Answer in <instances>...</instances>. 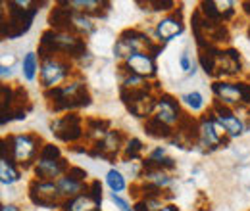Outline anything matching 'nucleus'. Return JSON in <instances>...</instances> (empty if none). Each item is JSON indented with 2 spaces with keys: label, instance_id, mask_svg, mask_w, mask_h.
Returning <instances> with one entry per match:
<instances>
[{
  "label": "nucleus",
  "instance_id": "473e14b6",
  "mask_svg": "<svg viewBox=\"0 0 250 211\" xmlns=\"http://www.w3.org/2000/svg\"><path fill=\"white\" fill-rule=\"evenodd\" d=\"M65 175H69V177H73V179H77V181H81V182H85V181H87V177H89L85 169L75 167V165H73V167H69V171H67Z\"/></svg>",
  "mask_w": 250,
  "mask_h": 211
},
{
  "label": "nucleus",
  "instance_id": "cd10ccee",
  "mask_svg": "<svg viewBox=\"0 0 250 211\" xmlns=\"http://www.w3.org/2000/svg\"><path fill=\"white\" fill-rule=\"evenodd\" d=\"M143 150H145V146H143V140H141V138H129V140L125 142L124 157L127 161H129V159H141Z\"/></svg>",
  "mask_w": 250,
  "mask_h": 211
},
{
  "label": "nucleus",
  "instance_id": "20e7f679",
  "mask_svg": "<svg viewBox=\"0 0 250 211\" xmlns=\"http://www.w3.org/2000/svg\"><path fill=\"white\" fill-rule=\"evenodd\" d=\"M39 14V4L33 0L8 2V19L2 21V37L12 40L31 29L33 19Z\"/></svg>",
  "mask_w": 250,
  "mask_h": 211
},
{
  "label": "nucleus",
  "instance_id": "f8f14e48",
  "mask_svg": "<svg viewBox=\"0 0 250 211\" xmlns=\"http://www.w3.org/2000/svg\"><path fill=\"white\" fill-rule=\"evenodd\" d=\"M183 115H185V114L181 112L179 102H177L173 96H169V94H160V96H158L156 110H154V115H152V117H156V119L162 121L164 125L175 129V127L179 125V121H181Z\"/></svg>",
  "mask_w": 250,
  "mask_h": 211
},
{
  "label": "nucleus",
  "instance_id": "393cba45",
  "mask_svg": "<svg viewBox=\"0 0 250 211\" xmlns=\"http://www.w3.org/2000/svg\"><path fill=\"white\" fill-rule=\"evenodd\" d=\"M21 179V173L18 169V165L10 159H0V182L6 184H14Z\"/></svg>",
  "mask_w": 250,
  "mask_h": 211
},
{
  "label": "nucleus",
  "instance_id": "ddd939ff",
  "mask_svg": "<svg viewBox=\"0 0 250 211\" xmlns=\"http://www.w3.org/2000/svg\"><path fill=\"white\" fill-rule=\"evenodd\" d=\"M122 69L127 71V73L139 75L143 79H152V77H156L158 73L156 58H152L148 52H137V54H131L124 61Z\"/></svg>",
  "mask_w": 250,
  "mask_h": 211
},
{
  "label": "nucleus",
  "instance_id": "f3484780",
  "mask_svg": "<svg viewBox=\"0 0 250 211\" xmlns=\"http://www.w3.org/2000/svg\"><path fill=\"white\" fill-rule=\"evenodd\" d=\"M212 92L216 94V100H219L225 106H241L243 94H241V83H227V81H216L212 85Z\"/></svg>",
  "mask_w": 250,
  "mask_h": 211
},
{
  "label": "nucleus",
  "instance_id": "ea45409f",
  "mask_svg": "<svg viewBox=\"0 0 250 211\" xmlns=\"http://www.w3.org/2000/svg\"><path fill=\"white\" fill-rule=\"evenodd\" d=\"M160 211H179V210H177L173 204H166V206H164V208H162Z\"/></svg>",
  "mask_w": 250,
  "mask_h": 211
},
{
  "label": "nucleus",
  "instance_id": "7ed1b4c3",
  "mask_svg": "<svg viewBox=\"0 0 250 211\" xmlns=\"http://www.w3.org/2000/svg\"><path fill=\"white\" fill-rule=\"evenodd\" d=\"M44 98L52 112H67V114H71V110L91 106L93 100L83 81H69L58 89L44 91Z\"/></svg>",
  "mask_w": 250,
  "mask_h": 211
},
{
  "label": "nucleus",
  "instance_id": "423d86ee",
  "mask_svg": "<svg viewBox=\"0 0 250 211\" xmlns=\"http://www.w3.org/2000/svg\"><path fill=\"white\" fill-rule=\"evenodd\" d=\"M152 46H154V42L148 38L146 33L139 29H125L114 44V56L125 61L131 54L145 52V50L150 52Z\"/></svg>",
  "mask_w": 250,
  "mask_h": 211
},
{
  "label": "nucleus",
  "instance_id": "2f4dec72",
  "mask_svg": "<svg viewBox=\"0 0 250 211\" xmlns=\"http://www.w3.org/2000/svg\"><path fill=\"white\" fill-rule=\"evenodd\" d=\"M87 192L91 194V198L96 202V206L100 208V206H102V184H100V181L91 182V184H89V188H87Z\"/></svg>",
  "mask_w": 250,
  "mask_h": 211
},
{
  "label": "nucleus",
  "instance_id": "f03ea898",
  "mask_svg": "<svg viewBox=\"0 0 250 211\" xmlns=\"http://www.w3.org/2000/svg\"><path fill=\"white\" fill-rule=\"evenodd\" d=\"M42 138L39 134H10L2 140V159L14 161L18 167H31L37 163L39 153L42 150Z\"/></svg>",
  "mask_w": 250,
  "mask_h": 211
},
{
  "label": "nucleus",
  "instance_id": "a211bd4d",
  "mask_svg": "<svg viewBox=\"0 0 250 211\" xmlns=\"http://www.w3.org/2000/svg\"><path fill=\"white\" fill-rule=\"evenodd\" d=\"M183 29H185V25H183L181 16L171 14V16L162 18V19L156 23V37H158V40L164 44V42L173 40L177 35H181Z\"/></svg>",
  "mask_w": 250,
  "mask_h": 211
},
{
  "label": "nucleus",
  "instance_id": "4be33fe9",
  "mask_svg": "<svg viewBox=\"0 0 250 211\" xmlns=\"http://www.w3.org/2000/svg\"><path fill=\"white\" fill-rule=\"evenodd\" d=\"M62 211H100V208L96 206L91 194L85 192L77 198H71V200H65L62 204Z\"/></svg>",
  "mask_w": 250,
  "mask_h": 211
},
{
  "label": "nucleus",
  "instance_id": "6e6552de",
  "mask_svg": "<svg viewBox=\"0 0 250 211\" xmlns=\"http://www.w3.org/2000/svg\"><path fill=\"white\" fill-rule=\"evenodd\" d=\"M50 131L58 140H62L65 144H73V142L83 138L85 121L81 119L77 114H65V115L50 123Z\"/></svg>",
  "mask_w": 250,
  "mask_h": 211
},
{
  "label": "nucleus",
  "instance_id": "2eb2a0df",
  "mask_svg": "<svg viewBox=\"0 0 250 211\" xmlns=\"http://www.w3.org/2000/svg\"><path fill=\"white\" fill-rule=\"evenodd\" d=\"M60 4L89 18H106L110 12V2L106 0H62Z\"/></svg>",
  "mask_w": 250,
  "mask_h": 211
},
{
  "label": "nucleus",
  "instance_id": "1a4fd4ad",
  "mask_svg": "<svg viewBox=\"0 0 250 211\" xmlns=\"http://www.w3.org/2000/svg\"><path fill=\"white\" fill-rule=\"evenodd\" d=\"M198 129H200V142L198 146H206V150H218V148H223L229 140L227 133L223 131V127L218 123V119L208 114L204 117H200L198 121Z\"/></svg>",
  "mask_w": 250,
  "mask_h": 211
},
{
  "label": "nucleus",
  "instance_id": "bb28decb",
  "mask_svg": "<svg viewBox=\"0 0 250 211\" xmlns=\"http://www.w3.org/2000/svg\"><path fill=\"white\" fill-rule=\"evenodd\" d=\"M106 184L110 186L112 194L124 192L125 188H127V182H125L124 173H122V171H118V169H110V171L106 173Z\"/></svg>",
  "mask_w": 250,
  "mask_h": 211
},
{
  "label": "nucleus",
  "instance_id": "4468645a",
  "mask_svg": "<svg viewBox=\"0 0 250 211\" xmlns=\"http://www.w3.org/2000/svg\"><path fill=\"white\" fill-rule=\"evenodd\" d=\"M67 171H69V163L63 157H60V159H37V163L33 165L35 179H39V181L56 182L60 181Z\"/></svg>",
  "mask_w": 250,
  "mask_h": 211
},
{
  "label": "nucleus",
  "instance_id": "c756f323",
  "mask_svg": "<svg viewBox=\"0 0 250 211\" xmlns=\"http://www.w3.org/2000/svg\"><path fill=\"white\" fill-rule=\"evenodd\" d=\"M141 6H148V10L152 12H169L175 8L173 0H146V2H139Z\"/></svg>",
  "mask_w": 250,
  "mask_h": 211
},
{
  "label": "nucleus",
  "instance_id": "aec40b11",
  "mask_svg": "<svg viewBox=\"0 0 250 211\" xmlns=\"http://www.w3.org/2000/svg\"><path fill=\"white\" fill-rule=\"evenodd\" d=\"M110 121L108 119H100V117H89L85 119V136H89L94 144L104 140L106 134L110 133Z\"/></svg>",
  "mask_w": 250,
  "mask_h": 211
},
{
  "label": "nucleus",
  "instance_id": "5701e85b",
  "mask_svg": "<svg viewBox=\"0 0 250 211\" xmlns=\"http://www.w3.org/2000/svg\"><path fill=\"white\" fill-rule=\"evenodd\" d=\"M60 4V2H58ZM71 33L79 35V37H87V35H93L94 33V23L93 19L85 14H79L75 10H71V27H69Z\"/></svg>",
  "mask_w": 250,
  "mask_h": 211
},
{
  "label": "nucleus",
  "instance_id": "f704fd0d",
  "mask_svg": "<svg viewBox=\"0 0 250 211\" xmlns=\"http://www.w3.org/2000/svg\"><path fill=\"white\" fill-rule=\"evenodd\" d=\"M179 65H181V69H183V71H187V73H190V71H192V73H194V65L190 63V58H188L187 50L181 54V58H179Z\"/></svg>",
  "mask_w": 250,
  "mask_h": 211
},
{
  "label": "nucleus",
  "instance_id": "9b49d317",
  "mask_svg": "<svg viewBox=\"0 0 250 211\" xmlns=\"http://www.w3.org/2000/svg\"><path fill=\"white\" fill-rule=\"evenodd\" d=\"M210 114L218 119V123L223 127V131L227 133V136L229 138H235V136H241L245 131H247V127H245V123L237 117V114L229 108V106H225V104H221L219 100H216L214 104H212V110H210Z\"/></svg>",
  "mask_w": 250,
  "mask_h": 211
},
{
  "label": "nucleus",
  "instance_id": "a878e982",
  "mask_svg": "<svg viewBox=\"0 0 250 211\" xmlns=\"http://www.w3.org/2000/svg\"><path fill=\"white\" fill-rule=\"evenodd\" d=\"M21 71H23V77L27 81H35L37 77V71H41L39 67V60H37V54L35 52H27L21 60Z\"/></svg>",
  "mask_w": 250,
  "mask_h": 211
},
{
  "label": "nucleus",
  "instance_id": "f257e3e1",
  "mask_svg": "<svg viewBox=\"0 0 250 211\" xmlns=\"http://www.w3.org/2000/svg\"><path fill=\"white\" fill-rule=\"evenodd\" d=\"M87 44L85 38L69 33V31H54L48 29L42 33L41 46H39V56L48 58V56H63L67 60H83L87 56Z\"/></svg>",
  "mask_w": 250,
  "mask_h": 211
},
{
  "label": "nucleus",
  "instance_id": "e433bc0d",
  "mask_svg": "<svg viewBox=\"0 0 250 211\" xmlns=\"http://www.w3.org/2000/svg\"><path fill=\"white\" fill-rule=\"evenodd\" d=\"M164 157H167L166 155V148H156V150L150 152V155H148V159H152V161H160V159H164Z\"/></svg>",
  "mask_w": 250,
  "mask_h": 211
},
{
  "label": "nucleus",
  "instance_id": "a19ab883",
  "mask_svg": "<svg viewBox=\"0 0 250 211\" xmlns=\"http://www.w3.org/2000/svg\"><path fill=\"white\" fill-rule=\"evenodd\" d=\"M243 12L250 18V0L249 2H243Z\"/></svg>",
  "mask_w": 250,
  "mask_h": 211
},
{
  "label": "nucleus",
  "instance_id": "58836bf2",
  "mask_svg": "<svg viewBox=\"0 0 250 211\" xmlns=\"http://www.w3.org/2000/svg\"><path fill=\"white\" fill-rule=\"evenodd\" d=\"M0 211H20V208H18V206H14V204H4Z\"/></svg>",
  "mask_w": 250,
  "mask_h": 211
},
{
  "label": "nucleus",
  "instance_id": "c9c22d12",
  "mask_svg": "<svg viewBox=\"0 0 250 211\" xmlns=\"http://www.w3.org/2000/svg\"><path fill=\"white\" fill-rule=\"evenodd\" d=\"M241 94H243V104L250 108V83H241Z\"/></svg>",
  "mask_w": 250,
  "mask_h": 211
},
{
  "label": "nucleus",
  "instance_id": "6ab92c4d",
  "mask_svg": "<svg viewBox=\"0 0 250 211\" xmlns=\"http://www.w3.org/2000/svg\"><path fill=\"white\" fill-rule=\"evenodd\" d=\"M56 184H58V190H60V194H62L63 202L85 194L87 188H89V184L77 181V179H73V177H69V175H63L60 181H56Z\"/></svg>",
  "mask_w": 250,
  "mask_h": 211
},
{
  "label": "nucleus",
  "instance_id": "dca6fc26",
  "mask_svg": "<svg viewBox=\"0 0 250 211\" xmlns=\"http://www.w3.org/2000/svg\"><path fill=\"white\" fill-rule=\"evenodd\" d=\"M241 54L235 48H223L219 50L218 65H216V77H231L241 73Z\"/></svg>",
  "mask_w": 250,
  "mask_h": 211
},
{
  "label": "nucleus",
  "instance_id": "4c0bfd02",
  "mask_svg": "<svg viewBox=\"0 0 250 211\" xmlns=\"http://www.w3.org/2000/svg\"><path fill=\"white\" fill-rule=\"evenodd\" d=\"M0 75H2V79L12 77V69H10V67H6V65H2V67H0Z\"/></svg>",
  "mask_w": 250,
  "mask_h": 211
},
{
  "label": "nucleus",
  "instance_id": "39448f33",
  "mask_svg": "<svg viewBox=\"0 0 250 211\" xmlns=\"http://www.w3.org/2000/svg\"><path fill=\"white\" fill-rule=\"evenodd\" d=\"M71 73H73L71 60L63 56H48L41 61V85L44 87V91L62 87L60 83L67 81Z\"/></svg>",
  "mask_w": 250,
  "mask_h": 211
},
{
  "label": "nucleus",
  "instance_id": "9d476101",
  "mask_svg": "<svg viewBox=\"0 0 250 211\" xmlns=\"http://www.w3.org/2000/svg\"><path fill=\"white\" fill-rule=\"evenodd\" d=\"M124 144H125V134L120 129H112V131L106 134L104 140H100V142H96V144L91 146L89 155H93V157H102V159L114 163V159H116V157L120 155V152L125 148Z\"/></svg>",
  "mask_w": 250,
  "mask_h": 211
},
{
  "label": "nucleus",
  "instance_id": "c85d7f7f",
  "mask_svg": "<svg viewBox=\"0 0 250 211\" xmlns=\"http://www.w3.org/2000/svg\"><path fill=\"white\" fill-rule=\"evenodd\" d=\"M181 102L185 106H188L192 112H200L204 108V98H202L200 92H187V94H183L181 96Z\"/></svg>",
  "mask_w": 250,
  "mask_h": 211
},
{
  "label": "nucleus",
  "instance_id": "72a5a7b5",
  "mask_svg": "<svg viewBox=\"0 0 250 211\" xmlns=\"http://www.w3.org/2000/svg\"><path fill=\"white\" fill-rule=\"evenodd\" d=\"M112 202L116 204V208H120V211H135V208L129 206V202H125L122 196L118 194H112Z\"/></svg>",
  "mask_w": 250,
  "mask_h": 211
},
{
  "label": "nucleus",
  "instance_id": "0eeeda50",
  "mask_svg": "<svg viewBox=\"0 0 250 211\" xmlns=\"http://www.w3.org/2000/svg\"><path fill=\"white\" fill-rule=\"evenodd\" d=\"M29 200L33 202V206L44 208V210H56V208H62L63 204L58 184L48 181H39V179H33L29 182Z\"/></svg>",
  "mask_w": 250,
  "mask_h": 211
},
{
  "label": "nucleus",
  "instance_id": "7c9ffc66",
  "mask_svg": "<svg viewBox=\"0 0 250 211\" xmlns=\"http://www.w3.org/2000/svg\"><path fill=\"white\" fill-rule=\"evenodd\" d=\"M60 157H62V152L54 144H44L39 153V159H60Z\"/></svg>",
  "mask_w": 250,
  "mask_h": 211
},
{
  "label": "nucleus",
  "instance_id": "412c9836",
  "mask_svg": "<svg viewBox=\"0 0 250 211\" xmlns=\"http://www.w3.org/2000/svg\"><path fill=\"white\" fill-rule=\"evenodd\" d=\"M145 133L152 138H162V140H171L175 134V129L164 125L162 121H158L156 117H148L145 121Z\"/></svg>",
  "mask_w": 250,
  "mask_h": 211
},
{
  "label": "nucleus",
  "instance_id": "b1692460",
  "mask_svg": "<svg viewBox=\"0 0 250 211\" xmlns=\"http://www.w3.org/2000/svg\"><path fill=\"white\" fill-rule=\"evenodd\" d=\"M141 177H143V182L156 186L160 190H167L173 182V179L167 175V171H162V169H145Z\"/></svg>",
  "mask_w": 250,
  "mask_h": 211
}]
</instances>
